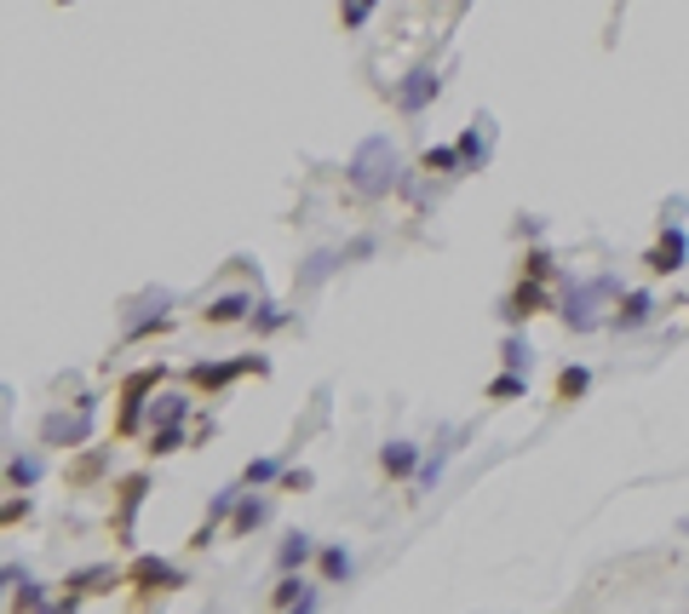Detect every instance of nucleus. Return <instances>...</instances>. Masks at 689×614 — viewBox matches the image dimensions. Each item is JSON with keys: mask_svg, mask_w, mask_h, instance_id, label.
<instances>
[{"mask_svg": "<svg viewBox=\"0 0 689 614\" xmlns=\"http://www.w3.org/2000/svg\"><path fill=\"white\" fill-rule=\"evenodd\" d=\"M442 471H449V448L425 454V460H419V471H414V483H419V488H437V483H442Z\"/></svg>", "mask_w": 689, "mask_h": 614, "instance_id": "obj_33", "label": "nucleus"}, {"mask_svg": "<svg viewBox=\"0 0 689 614\" xmlns=\"http://www.w3.org/2000/svg\"><path fill=\"white\" fill-rule=\"evenodd\" d=\"M500 362L512 367V374H529V367H535V344L512 327V334H505V344H500Z\"/></svg>", "mask_w": 689, "mask_h": 614, "instance_id": "obj_24", "label": "nucleus"}, {"mask_svg": "<svg viewBox=\"0 0 689 614\" xmlns=\"http://www.w3.org/2000/svg\"><path fill=\"white\" fill-rule=\"evenodd\" d=\"M483 397H489V402H517V397H529V379L505 367L500 379H489V391H483Z\"/></svg>", "mask_w": 689, "mask_h": 614, "instance_id": "obj_28", "label": "nucleus"}, {"mask_svg": "<svg viewBox=\"0 0 689 614\" xmlns=\"http://www.w3.org/2000/svg\"><path fill=\"white\" fill-rule=\"evenodd\" d=\"M271 517V500L265 494H248V488H241V500H236V511H230V535H253L259 523Z\"/></svg>", "mask_w": 689, "mask_h": 614, "instance_id": "obj_18", "label": "nucleus"}, {"mask_svg": "<svg viewBox=\"0 0 689 614\" xmlns=\"http://www.w3.org/2000/svg\"><path fill=\"white\" fill-rule=\"evenodd\" d=\"M344 184H351L356 196H368V201L391 196L397 184H402V167H397V145H391V138H385V133L362 138V145L351 150V161H344Z\"/></svg>", "mask_w": 689, "mask_h": 614, "instance_id": "obj_1", "label": "nucleus"}, {"mask_svg": "<svg viewBox=\"0 0 689 614\" xmlns=\"http://www.w3.org/2000/svg\"><path fill=\"white\" fill-rule=\"evenodd\" d=\"M241 483H248V488H271V483H281V460H276V454L248 460V465H241Z\"/></svg>", "mask_w": 689, "mask_h": 614, "instance_id": "obj_27", "label": "nucleus"}, {"mask_svg": "<svg viewBox=\"0 0 689 614\" xmlns=\"http://www.w3.org/2000/svg\"><path fill=\"white\" fill-rule=\"evenodd\" d=\"M316 568H322V580H328V586H339V580H351V551H344V546H322L316 551Z\"/></svg>", "mask_w": 689, "mask_h": 614, "instance_id": "obj_21", "label": "nucleus"}, {"mask_svg": "<svg viewBox=\"0 0 689 614\" xmlns=\"http://www.w3.org/2000/svg\"><path fill=\"white\" fill-rule=\"evenodd\" d=\"M311 557H316V540H311V535H299V528L276 546V568H281V575H288V568H305Z\"/></svg>", "mask_w": 689, "mask_h": 614, "instance_id": "obj_20", "label": "nucleus"}, {"mask_svg": "<svg viewBox=\"0 0 689 614\" xmlns=\"http://www.w3.org/2000/svg\"><path fill=\"white\" fill-rule=\"evenodd\" d=\"M322 603V591L299 575V568H288V575L276 580V591H271V609H316Z\"/></svg>", "mask_w": 689, "mask_h": 614, "instance_id": "obj_14", "label": "nucleus"}, {"mask_svg": "<svg viewBox=\"0 0 689 614\" xmlns=\"http://www.w3.org/2000/svg\"><path fill=\"white\" fill-rule=\"evenodd\" d=\"M615 293H626L621 288V276H592V281H575V276H563V327H569V334H598L603 322V304H610Z\"/></svg>", "mask_w": 689, "mask_h": 614, "instance_id": "obj_2", "label": "nucleus"}, {"mask_svg": "<svg viewBox=\"0 0 689 614\" xmlns=\"http://www.w3.org/2000/svg\"><path fill=\"white\" fill-rule=\"evenodd\" d=\"M145 494H150V471H133V477L115 483V535L121 540L133 535V517H138V505H145Z\"/></svg>", "mask_w": 689, "mask_h": 614, "instance_id": "obj_11", "label": "nucleus"}, {"mask_svg": "<svg viewBox=\"0 0 689 614\" xmlns=\"http://www.w3.org/2000/svg\"><path fill=\"white\" fill-rule=\"evenodd\" d=\"M248 322H253V334H276V327L293 322V311H288V304H276V299H259Z\"/></svg>", "mask_w": 689, "mask_h": 614, "instance_id": "obj_25", "label": "nucleus"}, {"mask_svg": "<svg viewBox=\"0 0 689 614\" xmlns=\"http://www.w3.org/2000/svg\"><path fill=\"white\" fill-rule=\"evenodd\" d=\"M201 316H208L213 327L248 322V316H253V293H225V299H213V304H208V311H201Z\"/></svg>", "mask_w": 689, "mask_h": 614, "instance_id": "obj_19", "label": "nucleus"}, {"mask_svg": "<svg viewBox=\"0 0 689 614\" xmlns=\"http://www.w3.org/2000/svg\"><path fill=\"white\" fill-rule=\"evenodd\" d=\"M127 575H121L115 563H92V568H75V575L64 580V598H58L52 609H80L87 598H98V591H110V586H121Z\"/></svg>", "mask_w": 689, "mask_h": 614, "instance_id": "obj_6", "label": "nucleus"}, {"mask_svg": "<svg viewBox=\"0 0 689 614\" xmlns=\"http://www.w3.org/2000/svg\"><path fill=\"white\" fill-rule=\"evenodd\" d=\"M437 98H442V70H437V64H414V70L391 87V104H397L402 115H425Z\"/></svg>", "mask_w": 689, "mask_h": 614, "instance_id": "obj_4", "label": "nucleus"}, {"mask_svg": "<svg viewBox=\"0 0 689 614\" xmlns=\"http://www.w3.org/2000/svg\"><path fill=\"white\" fill-rule=\"evenodd\" d=\"M419 173H465V155H460V145H431L419 155Z\"/></svg>", "mask_w": 689, "mask_h": 614, "instance_id": "obj_22", "label": "nucleus"}, {"mask_svg": "<svg viewBox=\"0 0 689 614\" xmlns=\"http://www.w3.org/2000/svg\"><path fill=\"white\" fill-rule=\"evenodd\" d=\"M47 603H58V598H47L35 580H17V591H12V609H47Z\"/></svg>", "mask_w": 689, "mask_h": 614, "instance_id": "obj_35", "label": "nucleus"}, {"mask_svg": "<svg viewBox=\"0 0 689 614\" xmlns=\"http://www.w3.org/2000/svg\"><path fill=\"white\" fill-rule=\"evenodd\" d=\"M127 586H138L145 598H161V591H178V586H185V568L167 563V557H133Z\"/></svg>", "mask_w": 689, "mask_h": 614, "instance_id": "obj_7", "label": "nucleus"}, {"mask_svg": "<svg viewBox=\"0 0 689 614\" xmlns=\"http://www.w3.org/2000/svg\"><path fill=\"white\" fill-rule=\"evenodd\" d=\"M167 293H145V304H133V316H127V327H121V339L127 344H138V339H150V334H167Z\"/></svg>", "mask_w": 689, "mask_h": 614, "instance_id": "obj_8", "label": "nucleus"}, {"mask_svg": "<svg viewBox=\"0 0 689 614\" xmlns=\"http://www.w3.org/2000/svg\"><path fill=\"white\" fill-rule=\"evenodd\" d=\"M167 379V367H138V374L121 379V414H115V437H138L145 425V408H150V391Z\"/></svg>", "mask_w": 689, "mask_h": 614, "instance_id": "obj_3", "label": "nucleus"}, {"mask_svg": "<svg viewBox=\"0 0 689 614\" xmlns=\"http://www.w3.org/2000/svg\"><path fill=\"white\" fill-rule=\"evenodd\" d=\"M241 374H271V356H236V362H190V385L196 391H225Z\"/></svg>", "mask_w": 689, "mask_h": 614, "instance_id": "obj_5", "label": "nucleus"}, {"mask_svg": "<svg viewBox=\"0 0 689 614\" xmlns=\"http://www.w3.org/2000/svg\"><path fill=\"white\" fill-rule=\"evenodd\" d=\"M540 311H546V288H540L535 276H523V281H517V293L500 304V322H505V327H523V322L540 316Z\"/></svg>", "mask_w": 689, "mask_h": 614, "instance_id": "obj_13", "label": "nucleus"}, {"mask_svg": "<svg viewBox=\"0 0 689 614\" xmlns=\"http://www.w3.org/2000/svg\"><path fill=\"white\" fill-rule=\"evenodd\" d=\"M241 488H248V483H230V488H218V494H213V505H208V523H201L196 535H190V546H196V551H201V546H213L218 523H225L230 511H236V500H241Z\"/></svg>", "mask_w": 689, "mask_h": 614, "instance_id": "obj_15", "label": "nucleus"}, {"mask_svg": "<svg viewBox=\"0 0 689 614\" xmlns=\"http://www.w3.org/2000/svg\"><path fill=\"white\" fill-rule=\"evenodd\" d=\"M684 259H689V236H684V224H666L661 241L650 248V259H643V264H650L655 276H678V271H684Z\"/></svg>", "mask_w": 689, "mask_h": 614, "instance_id": "obj_12", "label": "nucleus"}, {"mask_svg": "<svg viewBox=\"0 0 689 614\" xmlns=\"http://www.w3.org/2000/svg\"><path fill=\"white\" fill-rule=\"evenodd\" d=\"M678 528H684V535H689V517H684V523H678Z\"/></svg>", "mask_w": 689, "mask_h": 614, "instance_id": "obj_40", "label": "nucleus"}, {"mask_svg": "<svg viewBox=\"0 0 689 614\" xmlns=\"http://www.w3.org/2000/svg\"><path fill=\"white\" fill-rule=\"evenodd\" d=\"M40 471H47V465H40L35 454H12L7 460V488H12V494H24V488L40 483Z\"/></svg>", "mask_w": 689, "mask_h": 614, "instance_id": "obj_23", "label": "nucleus"}, {"mask_svg": "<svg viewBox=\"0 0 689 614\" xmlns=\"http://www.w3.org/2000/svg\"><path fill=\"white\" fill-rule=\"evenodd\" d=\"M92 437V414L87 408H75V414H47L40 419V442L47 448H80Z\"/></svg>", "mask_w": 689, "mask_h": 614, "instance_id": "obj_9", "label": "nucleus"}, {"mask_svg": "<svg viewBox=\"0 0 689 614\" xmlns=\"http://www.w3.org/2000/svg\"><path fill=\"white\" fill-rule=\"evenodd\" d=\"M483 127H489V115H477L472 127L460 133V155H465V173H477V161L489 155V145H483Z\"/></svg>", "mask_w": 689, "mask_h": 614, "instance_id": "obj_26", "label": "nucleus"}, {"mask_svg": "<svg viewBox=\"0 0 689 614\" xmlns=\"http://www.w3.org/2000/svg\"><path fill=\"white\" fill-rule=\"evenodd\" d=\"M339 264H344V248H316L305 264H299V271H293V281H299V288H322V281H328L334 271H339Z\"/></svg>", "mask_w": 689, "mask_h": 614, "instance_id": "obj_16", "label": "nucleus"}, {"mask_svg": "<svg viewBox=\"0 0 689 614\" xmlns=\"http://www.w3.org/2000/svg\"><path fill=\"white\" fill-rule=\"evenodd\" d=\"M374 7H379V0H339V24H344V35H356L362 24H368Z\"/></svg>", "mask_w": 689, "mask_h": 614, "instance_id": "obj_30", "label": "nucleus"}, {"mask_svg": "<svg viewBox=\"0 0 689 614\" xmlns=\"http://www.w3.org/2000/svg\"><path fill=\"white\" fill-rule=\"evenodd\" d=\"M419 460H425V454H419L414 442H402V437L379 448V471H385V477H397V483H402V477H414V471H419Z\"/></svg>", "mask_w": 689, "mask_h": 614, "instance_id": "obj_17", "label": "nucleus"}, {"mask_svg": "<svg viewBox=\"0 0 689 614\" xmlns=\"http://www.w3.org/2000/svg\"><path fill=\"white\" fill-rule=\"evenodd\" d=\"M368 253H379V241H374V236H356L351 248H344V264H351V259H368Z\"/></svg>", "mask_w": 689, "mask_h": 614, "instance_id": "obj_38", "label": "nucleus"}, {"mask_svg": "<svg viewBox=\"0 0 689 614\" xmlns=\"http://www.w3.org/2000/svg\"><path fill=\"white\" fill-rule=\"evenodd\" d=\"M24 517H29V500H24V494H12V500H7V528H17Z\"/></svg>", "mask_w": 689, "mask_h": 614, "instance_id": "obj_39", "label": "nucleus"}, {"mask_svg": "<svg viewBox=\"0 0 689 614\" xmlns=\"http://www.w3.org/2000/svg\"><path fill=\"white\" fill-rule=\"evenodd\" d=\"M311 483H316L311 471H281V488H288V494H305Z\"/></svg>", "mask_w": 689, "mask_h": 614, "instance_id": "obj_37", "label": "nucleus"}, {"mask_svg": "<svg viewBox=\"0 0 689 614\" xmlns=\"http://www.w3.org/2000/svg\"><path fill=\"white\" fill-rule=\"evenodd\" d=\"M185 448V425H155L150 431V454L161 460V454H178Z\"/></svg>", "mask_w": 689, "mask_h": 614, "instance_id": "obj_31", "label": "nucleus"}, {"mask_svg": "<svg viewBox=\"0 0 689 614\" xmlns=\"http://www.w3.org/2000/svg\"><path fill=\"white\" fill-rule=\"evenodd\" d=\"M523 276H535V281H546V276H558V259L546 253V248H529L523 253Z\"/></svg>", "mask_w": 689, "mask_h": 614, "instance_id": "obj_34", "label": "nucleus"}, {"mask_svg": "<svg viewBox=\"0 0 689 614\" xmlns=\"http://www.w3.org/2000/svg\"><path fill=\"white\" fill-rule=\"evenodd\" d=\"M650 322H655V293L650 288H626L621 304H615V316H610V327H615V334H643Z\"/></svg>", "mask_w": 689, "mask_h": 614, "instance_id": "obj_10", "label": "nucleus"}, {"mask_svg": "<svg viewBox=\"0 0 689 614\" xmlns=\"http://www.w3.org/2000/svg\"><path fill=\"white\" fill-rule=\"evenodd\" d=\"M586 385H592V374H586V367H563V374H558V402L586 397Z\"/></svg>", "mask_w": 689, "mask_h": 614, "instance_id": "obj_32", "label": "nucleus"}, {"mask_svg": "<svg viewBox=\"0 0 689 614\" xmlns=\"http://www.w3.org/2000/svg\"><path fill=\"white\" fill-rule=\"evenodd\" d=\"M150 419L155 425H185L190 419V397H155L150 402Z\"/></svg>", "mask_w": 689, "mask_h": 614, "instance_id": "obj_29", "label": "nucleus"}, {"mask_svg": "<svg viewBox=\"0 0 689 614\" xmlns=\"http://www.w3.org/2000/svg\"><path fill=\"white\" fill-rule=\"evenodd\" d=\"M98 471H104V448H92V454H87V460L75 465V483H92Z\"/></svg>", "mask_w": 689, "mask_h": 614, "instance_id": "obj_36", "label": "nucleus"}]
</instances>
